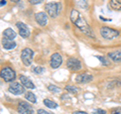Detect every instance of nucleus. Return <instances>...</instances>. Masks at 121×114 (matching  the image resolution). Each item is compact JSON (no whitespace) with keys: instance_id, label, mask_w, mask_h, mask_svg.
Here are the masks:
<instances>
[{"instance_id":"f257e3e1","label":"nucleus","mask_w":121,"mask_h":114,"mask_svg":"<svg viewBox=\"0 0 121 114\" xmlns=\"http://www.w3.org/2000/svg\"><path fill=\"white\" fill-rule=\"evenodd\" d=\"M70 18H71V21L73 22L82 32H84L86 35H88L90 37H95L94 32L92 31V29H91L89 24L87 23V21L83 18L82 14L79 12L77 9H72L71 14H70Z\"/></svg>"},{"instance_id":"f03ea898","label":"nucleus","mask_w":121,"mask_h":114,"mask_svg":"<svg viewBox=\"0 0 121 114\" xmlns=\"http://www.w3.org/2000/svg\"><path fill=\"white\" fill-rule=\"evenodd\" d=\"M44 9L50 17L56 18L58 17L60 10H62V3L60 2H48L44 5Z\"/></svg>"},{"instance_id":"7ed1b4c3","label":"nucleus","mask_w":121,"mask_h":114,"mask_svg":"<svg viewBox=\"0 0 121 114\" xmlns=\"http://www.w3.org/2000/svg\"><path fill=\"white\" fill-rule=\"evenodd\" d=\"M0 78L4 80V82L12 83L16 79V73L10 67H4L0 71Z\"/></svg>"},{"instance_id":"20e7f679","label":"nucleus","mask_w":121,"mask_h":114,"mask_svg":"<svg viewBox=\"0 0 121 114\" xmlns=\"http://www.w3.org/2000/svg\"><path fill=\"white\" fill-rule=\"evenodd\" d=\"M101 35L104 37L105 39H114L116 37L119 36V31L114 28L107 27V26H103L100 29Z\"/></svg>"},{"instance_id":"39448f33","label":"nucleus","mask_w":121,"mask_h":114,"mask_svg":"<svg viewBox=\"0 0 121 114\" xmlns=\"http://www.w3.org/2000/svg\"><path fill=\"white\" fill-rule=\"evenodd\" d=\"M33 55H35V53L31 48H25L22 50L21 52V61L22 63H23L24 66L28 67L31 65L32 63V60H33Z\"/></svg>"},{"instance_id":"423d86ee","label":"nucleus","mask_w":121,"mask_h":114,"mask_svg":"<svg viewBox=\"0 0 121 114\" xmlns=\"http://www.w3.org/2000/svg\"><path fill=\"white\" fill-rule=\"evenodd\" d=\"M8 91L10 93H12L14 95H21L25 92L23 85L19 82H12L10 83V85L8 87Z\"/></svg>"},{"instance_id":"0eeeda50","label":"nucleus","mask_w":121,"mask_h":114,"mask_svg":"<svg viewBox=\"0 0 121 114\" xmlns=\"http://www.w3.org/2000/svg\"><path fill=\"white\" fill-rule=\"evenodd\" d=\"M67 67L71 71L77 72L82 69V64L80 62V60H78L77 58H69L67 61Z\"/></svg>"},{"instance_id":"6e6552de","label":"nucleus","mask_w":121,"mask_h":114,"mask_svg":"<svg viewBox=\"0 0 121 114\" xmlns=\"http://www.w3.org/2000/svg\"><path fill=\"white\" fill-rule=\"evenodd\" d=\"M17 111L20 114H33V112H35L32 106H30L27 102H25V101H21L18 103Z\"/></svg>"},{"instance_id":"1a4fd4ad","label":"nucleus","mask_w":121,"mask_h":114,"mask_svg":"<svg viewBox=\"0 0 121 114\" xmlns=\"http://www.w3.org/2000/svg\"><path fill=\"white\" fill-rule=\"evenodd\" d=\"M63 63V58L60 54L59 53H55L52 54L51 57V60H50V66L52 69H58V68L62 65Z\"/></svg>"},{"instance_id":"9d476101","label":"nucleus","mask_w":121,"mask_h":114,"mask_svg":"<svg viewBox=\"0 0 121 114\" xmlns=\"http://www.w3.org/2000/svg\"><path fill=\"white\" fill-rule=\"evenodd\" d=\"M16 27L18 28V31H19V35H20L21 37L26 39V37L29 36V35H30L29 28H28V26L26 25L25 23L18 21V22H16Z\"/></svg>"},{"instance_id":"9b49d317","label":"nucleus","mask_w":121,"mask_h":114,"mask_svg":"<svg viewBox=\"0 0 121 114\" xmlns=\"http://www.w3.org/2000/svg\"><path fill=\"white\" fill-rule=\"evenodd\" d=\"M93 80V76L89 73H83L76 77V82L79 84H84V83H89Z\"/></svg>"},{"instance_id":"f8f14e48","label":"nucleus","mask_w":121,"mask_h":114,"mask_svg":"<svg viewBox=\"0 0 121 114\" xmlns=\"http://www.w3.org/2000/svg\"><path fill=\"white\" fill-rule=\"evenodd\" d=\"M35 21L40 26H44L48 23V16L44 12H37L35 15Z\"/></svg>"},{"instance_id":"ddd939ff","label":"nucleus","mask_w":121,"mask_h":114,"mask_svg":"<svg viewBox=\"0 0 121 114\" xmlns=\"http://www.w3.org/2000/svg\"><path fill=\"white\" fill-rule=\"evenodd\" d=\"M19 81H20L21 84L23 85L24 88H27V89H35V84L30 81V79H28L27 77H25V76H20Z\"/></svg>"},{"instance_id":"4468645a","label":"nucleus","mask_w":121,"mask_h":114,"mask_svg":"<svg viewBox=\"0 0 121 114\" xmlns=\"http://www.w3.org/2000/svg\"><path fill=\"white\" fill-rule=\"evenodd\" d=\"M2 45L5 50L9 51V50H12V48H14L16 47V43L13 41L12 39H4V37H3L2 39Z\"/></svg>"},{"instance_id":"2eb2a0df","label":"nucleus","mask_w":121,"mask_h":114,"mask_svg":"<svg viewBox=\"0 0 121 114\" xmlns=\"http://www.w3.org/2000/svg\"><path fill=\"white\" fill-rule=\"evenodd\" d=\"M108 58L112 60L113 62H121V50L118 51H114V52H110L108 54Z\"/></svg>"},{"instance_id":"dca6fc26","label":"nucleus","mask_w":121,"mask_h":114,"mask_svg":"<svg viewBox=\"0 0 121 114\" xmlns=\"http://www.w3.org/2000/svg\"><path fill=\"white\" fill-rule=\"evenodd\" d=\"M16 36V33L12 28H6L3 31V37L4 39H13Z\"/></svg>"},{"instance_id":"f3484780","label":"nucleus","mask_w":121,"mask_h":114,"mask_svg":"<svg viewBox=\"0 0 121 114\" xmlns=\"http://www.w3.org/2000/svg\"><path fill=\"white\" fill-rule=\"evenodd\" d=\"M43 104L47 106V107L51 108V109H56V108H58V104H56L55 101L50 100V99H44V100H43Z\"/></svg>"},{"instance_id":"a211bd4d","label":"nucleus","mask_w":121,"mask_h":114,"mask_svg":"<svg viewBox=\"0 0 121 114\" xmlns=\"http://www.w3.org/2000/svg\"><path fill=\"white\" fill-rule=\"evenodd\" d=\"M110 6L114 10H121V2L120 0H110Z\"/></svg>"},{"instance_id":"6ab92c4d","label":"nucleus","mask_w":121,"mask_h":114,"mask_svg":"<svg viewBox=\"0 0 121 114\" xmlns=\"http://www.w3.org/2000/svg\"><path fill=\"white\" fill-rule=\"evenodd\" d=\"M25 99L27 101H29V102H31V103H36V97L32 92H27L25 94Z\"/></svg>"},{"instance_id":"aec40b11","label":"nucleus","mask_w":121,"mask_h":114,"mask_svg":"<svg viewBox=\"0 0 121 114\" xmlns=\"http://www.w3.org/2000/svg\"><path fill=\"white\" fill-rule=\"evenodd\" d=\"M32 73L33 74H36V75H41V74H43V72L45 71L44 70V68L43 67H41V66H35V67H33L32 69Z\"/></svg>"},{"instance_id":"412c9836","label":"nucleus","mask_w":121,"mask_h":114,"mask_svg":"<svg viewBox=\"0 0 121 114\" xmlns=\"http://www.w3.org/2000/svg\"><path fill=\"white\" fill-rule=\"evenodd\" d=\"M65 90L67 91V92H70V93H74V94H76V93H78V90H79V89L77 88V87H75V86L68 85V86H66Z\"/></svg>"},{"instance_id":"4be33fe9","label":"nucleus","mask_w":121,"mask_h":114,"mask_svg":"<svg viewBox=\"0 0 121 114\" xmlns=\"http://www.w3.org/2000/svg\"><path fill=\"white\" fill-rule=\"evenodd\" d=\"M97 58L102 64H103V66H108L109 65V60L107 58H105L103 56H97Z\"/></svg>"},{"instance_id":"5701e85b","label":"nucleus","mask_w":121,"mask_h":114,"mask_svg":"<svg viewBox=\"0 0 121 114\" xmlns=\"http://www.w3.org/2000/svg\"><path fill=\"white\" fill-rule=\"evenodd\" d=\"M48 90H50L51 92H54V93L60 92V88H59V87H56L55 85H48Z\"/></svg>"},{"instance_id":"b1692460","label":"nucleus","mask_w":121,"mask_h":114,"mask_svg":"<svg viewBox=\"0 0 121 114\" xmlns=\"http://www.w3.org/2000/svg\"><path fill=\"white\" fill-rule=\"evenodd\" d=\"M43 0H28V2L30 3L31 5H36V4H39V3H41Z\"/></svg>"},{"instance_id":"393cba45","label":"nucleus","mask_w":121,"mask_h":114,"mask_svg":"<svg viewBox=\"0 0 121 114\" xmlns=\"http://www.w3.org/2000/svg\"><path fill=\"white\" fill-rule=\"evenodd\" d=\"M94 114H106V111L103 109H97L94 111Z\"/></svg>"},{"instance_id":"a878e982","label":"nucleus","mask_w":121,"mask_h":114,"mask_svg":"<svg viewBox=\"0 0 121 114\" xmlns=\"http://www.w3.org/2000/svg\"><path fill=\"white\" fill-rule=\"evenodd\" d=\"M37 114H51V113L45 111V110H43V109H39L37 110Z\"/></svg>"},{"instance_id":"bb28decb","label":"nucleus","mask_w":121,"mask_h":114,"mask_svg":"<svg viewBox=\"0 0 121 114\" xmlns=\"http://www.w3.org/2000/svg\"><path fill=\"white\" fill-rule=\"evenodd\" d=\"M111 114H121V108H118V109L113 110Z\"/></svg>"},{"instance_id":"cd10ccee","label":"nucleus","mask_w":121,"mask_h":114,"mask_svg":"<svg viewBox=\"0 0 121 114\" xmlns=\"http://www.w3.org/2000/svg\"><path fill=\"white\" fill-rule=\"evenodd\" d=\"M6 3H7V1H6V0H0V7H1V6H4V5H6Z\"/></svg>"},{"instance_id":"c85d7f7f","label":"nucleus","mask_w":121,"mask_h":114,"mask_svg":"<svg viewBox=\"0 0 121 114\" xmlns=\"http://www.w3.org/2000/svg\"><path fill=\"white\" fill-rule=\"evenodd\" d=\"M73 114H88V113L85 111H74Z\"/></svg>"},{"instance_id":"c756f323","label":"nucleus","mask_w":121,"mask_h":114,"mask_svg":"<svg viewBox=\"0 0 121 114\" xmlns=\"http://www.w3.org/2000/svg\"><path fill=\"white\" fill-rule=\"evenodd\" d=\"M10 1H12V2H18L19 0H10Z\"/></svg>"}]
</instances>
